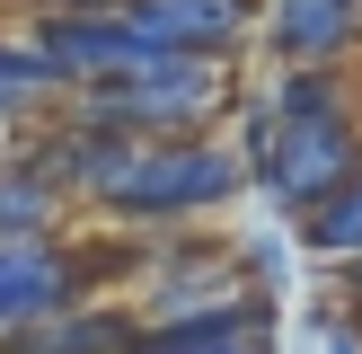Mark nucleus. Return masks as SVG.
<instances>
[{"instance_id":"1","label":"nucleus","mask_w":362,"mask_h":354,"mask_svg":"<svg viewBox=\"0 0 362 354\" xmlns=\"http://www.w3.org/2000/svg\"><path fill=\"white\" fill-rule=\"evenodd\" d=\"M239 186H247V159L212 133L115 142V159L88 186V212H106V222H194V212L230 204Z\"/></svg>"},{"instance_id":"10","label":"nucleus","mask_w":362,"mask_h":354,"mask_svg":"<svg viewBox=\"0 0 362 354\" xmlns=\"http://www.w3.org/2000/svg\"><path fill=\"white\" fill-rule=\"evenodd\" d=\"M300 239H310L318 257H345V266L362 257V169H354L318 212H300Z\"/></svg>"},{"instance_id":"6","label":"nucleus","mask_w":362,"mask_h":354,"mask_svg":"<svg viewBox=\"0 0 362 354\" xmlns=\"http://www.w3.org/2000/svg\"><path fill=\"white\" fill-rule=\"evenodd\" d=\"M354 35H362V0H274L265 9V45L283 71H336Z\"/></svg>"},{"instance_id":"2","label":"nucleus","mask_w":362,"mask_h":354,"mask_svg":"<svg viewBox=\"0 0 362 354\" xmlns=\"http://www.w3.org/2000/svg\"><path fill=\"white\" fill-rule=\"evenodd\" d=\"M98 266H106V248L98 239H71V230H62V239H9V248H0V336L98 301V283H106Z\"/></svg>"},{"instance_id":"12","label":"nucleus","mask_w":362,"mask_h":354,"mask_svg":"<svg viewBox=\"0 0 362 354\" xmlns=\"http://www.w3.org/2000/svg\"><path fill=\"white\" fill-rule=\"evenodd\" d=\"M310 336H318V354H362V328H354L345 310H318V319H310Z\"/></svg>"},{"instance_id":"4","label":"nucleus","mask_w":362,"mask_h":354,"mask_svg":"<svg viewBox=\"0 0 362 354\" xmlns=\"http://www.w3.org/2000/svg\"><path fill=\"white\" fill-rule=\"evenodd\" d=\"M362 169V142H354V115H310V124H283L274 115V151H265L257 186L274 195L283 212H318L336 186Z\"/></svg>"},{"instance_id":"8","label":"nucleus","mask_w":362,"mask_h":354,"mask_svg":"<svg viewBox=\"0 0 362 354\" xmlns=\"http://www.w3.org/2000/svg\"><path fill=\"white\" fill-rule=\"evenodd\" d=\"M133 336H141L133 310H115V301H80V310H62V319H35V328L0 336V354H133Z\"/></svg>"},{"instance_id":"3","label":"nucleus","mask_w":362,"mask_h":354,"mask_svg":"<svg viewBox=\"0 0 362 354\" xmlns=\"http://www.w3.org/2000/svg\"><path fill=\"white\" fill-rule=\"evenodd\" d=\"M27 45L53 62V80H62V88H106V80H133V71L168 62V45H151V35L124 18V0H115V9H62V18H35Z\"/></svg>"},{"instance_id":"11","label":"nucleus","mask_w":362,"mask_h":354,"mask_svg":"<svg viewBox=\"0 0 362 354\" xmlns=\"http://www.w3.org/2000/svg\"><path fill=\"white\" fill-rule=\"evenodd\" d=\"M62 98V80H53V62L35 45H0V124L9 115H35V106Z\"/></svg>"},{"instance_id":"7","label":"nucleus","mask_w":362,"mask_h":354,"mask_svg":"<svg viewBox=\"0 0 362 354\" xmlns=\"http://www.w3.org/2000/svg\"><path fill=\"white\" fill-rule=\"evenodd\" d=\"M133 354H265V301L239 292V301H212V310L168 319V328H141Z\"/></svg>"},{"instance_id":"13","label":"nucleus","mask_w":362,"mask_h":354,"mask_svg":"<svg viewBox=\"0 0 362 354\" xmlns=\"http://www.w3.org/2000/svg\"><path fill=\"white\" fill-rule=\"evenodd\" d=\"M0 159H9V124H0Z\"/></svg>"},{"instance_id":"5","label":"nucleus","mask_w":362,"mask_h":354,"mask_svg":"<svg viewBox=\"0 0 362 354\" xmlns=\"http://www.w3.org/2000/svg\"><path fill=\"white\" fill-rule=\"evenodd\" d=\"M124 18H133L151 45H168V53H204V62H221L230 45H247L257 0H124Z\"/></svg>"},{"instance_id":"9","label":"nucleus","mask_w":362,"mask_h":354,"mask_svg":"<svg viewBox=\"0 0 362 354\" xmlns=\"http://www.w3.org/2000/svg\"><path fill=\"white\" fill-rule=\"evenodd\" d=\"M9 239H62V195H53L35 169L0 159V248Z\"/></svg>"}]
</instances>
